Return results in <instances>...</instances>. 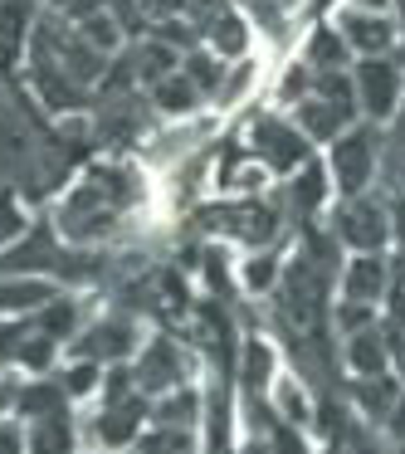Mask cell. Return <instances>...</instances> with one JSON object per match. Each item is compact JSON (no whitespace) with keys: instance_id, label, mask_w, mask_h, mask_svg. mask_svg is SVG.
Masks as SVG:
<instances>
[{"instance_id":"cell-1","label":"cell","mask_w":405,"mask_h":454,"mask_svg":"<svg viewBox=\"0 0 405 454\" xmlns=\"http://www.w3.org/2000/svg\"><path fill=\"white\" fill-rule=\"evenodd\" d=\"M327 176H332L337 196H366L381 167V128L356 118L352 128H342L327 142Z\"/></svg>"},{"instance_id":"cell-2","label":"cell","mask_w":405,"mask_h":454,"mask_svg":"<svg viewBox=\"0 0 405 454\" xmlns=\"http://www.w3.org/2000/svg\"><path fill=\"white\" fill-rule=\"evenodd\" d=\"M327 25L342 35L356 59H376V54L401 50V25H395V15L386 11L381 0H337Z\"/></svg>"},{"instance_id":"cell-3","label":"cell","mask_w":405,"mask_h":454,"mask_svg":"<svg viewBox=\"0 0 405 454\" xmlns=\"http://www.w3.org/2000/svg\"><path fill=\"white\" fill-rule=\"evenodd\" d=\"M332 239L347 254H386L391 249V210L376 196H337L332 210Z\"/></svg>"},{"instance_id":"cell-4","label":"cell","mask_w":405,"mask_h":454,"mask_svg":"<svg viewBox=\"0 0 405 454\" xmlns=\"http://www.w3.org/2000/svg\"><path fill=\"white\" fill-rule=\"evenodd\" d=\"M352 89H356V118L371 128H391L395 113L405 103V69L395 54H376V59L352 64Z\"/></svg>"},{"instance_id":"cell-5","label":"cell","mask_w":405,"mask_h":454,"mask_svg":"<svg viewBox=\"0 0 405 454\" xmlns=\"http://www.w3.org/2000/svg\"><path fill=\"white\" fill-rule=\"evenodd\" d=\"M249 157H259L274 176H288L308 157H317V147L293 128V118H284V113H259L249 122Z\"/></svg>"},{"instance_id":"cell-6","label":"cell","mask_w":405,"mask_h":454,"mask_svg":"<svg viewBox=\"0 0 405 454\" xmlns=\"http://www.w3.org/2000/svg\"><path fill=\"white\" fill-rule=\"evenodd\" d=\"M118 210H122V196L108 186V171H98V176H89L69 196V206L59 210V220H64V230H69V239H98L103 230L118 220Z\"/></svg>"},{"instance_id":"cell-7","label":"cell","mask_w":405,"mask_h":454,"mask_svg":"<svg viewBox=\"0 0 405 454\" xmlns=\"http://www.w3.org/2000/svg\"><path fill=\"white\" fill-rule=\"evenodd\" d=\"M337 278H342V298L381 308L391 298V254H347Z\"/></svg>"},{"instance_id":"cell-8","label":"cell","mask_w":405,"mask_h":454,"mask_svg":"<svg viewBox=\"0 0 405 454\" xmlns=\"http://www.w3.org/2000/svg\"><path fill=\"white\" fill-rule=\"evenodd\" d=\"M288 118H293V128L303 132L313 147H327V142L337 137L342 128H352L356 122V113L352 108H342V103H332V98H323V93H308V98H298L293 108H288Z\"/></svg>"},{"instance_id":"cell-9","label":"cell","mask_w":405,"mask_h":454,"mask_svg":"<svg viewBox=\"0 0 405 454\" xmlns=\"http://www.w3.org/2000/svg\"><path fill=\"white\" fill-rule=\"evenodd\" d=\"M288 206L298 210V215H327L337 200V186L332 176H327V161L323 157H308L298 171H288Z\"/></svg>"},{"instance_id":"cell-10","label":"cell","mask_w":405,"mask_h":454,"mask_svg":"<svg viewBox=\"0 0 405 454\" xmlns=\"http://www.w3.org/2000/svg\"><path fill=\"white\" fill-rule=\"evenodd\" d=\"M342 342H347V372H352V376L395 372V347H391V333H386V323L362 327V333L342 337Z\"/></svg>"},{"instance_id":"cell-11","label":"cell","mask_w":405,"mask_h":454,"mask_svg":"<svg viewBox=\"0 0 405 454\" xmlns=\"http://www.w3.org/2000/svg\"><path fill=\"white\" fill-rule=\"evenodd\" d=\"M54 298H59V288L40 274L0 278V317H35L40 308H50Z\"/></svg>"},{"instance_id":"cell-12","label":"cell","mask_w":405,"mask_h":454,"mask_svg":"<svg viewBox=\"0 0 405 454\" xmlns=\"http://www.w3.org/2000/svg\"><path fill=\"white\" fill-rule=\"evenodd\" d=\"M132 386L142 395H161L171 386H181V366H176V347H167V337H152V347L137 356L132 366Z\"/></svg>"},{"instance_id":"cell-13","label":"cell","mask_w":405,"mask_h":454,"mask_svg":"<svg viewBox=\"0 0 405 454\" xmlns=\"http://www.w3.org/2000/svg\"><path fill=\"white\" fill-rule=\"evenodd\" d=\"M200 40H206V50H215L225 64L245 59V54H249V25H245V11H239V5H220V11L206 20Z\"/></svg>"},{"instance_id":"cell-14","label":"cell","mask_w":405,"mask_h":454,"mask_svg":"<svg viewBox=\"0 0 405 454\" xmlns=\"http://www.w3.org/2000/svg\"><path fill=\"white\" fill-rule=\"evenodd\" d=\"M298 59H303L313 74H337V69H352L356 54L347 50V40H342V35H337L327 20H323V25H313V30H308L303 54H298Z\"/></svg>"},{"instance_id":"cell-15","label":"cell","mask_w":405,"mask_h":454,"mask_svg":"<svg viewBox=\"0 0 405 454\" xmlns=\"http://www.w3.org/2000/svg\"><path fill=\"white\" fill-rule=\"evenodd\" d=\"M152 103H157L161 118H186V113H196L200 103H206V93L191 83L186 69H171V74H161V79L152 83Z\"/></svg>"},{"instance_id":"cell-16","label":"cell","mask_w":405,"mask_h":454,"mask_svg":"<svg viewBox=\"0 0 405 454\" xmlns=\"http://www.w3.org/2000/svg\"><path fill=\"white\" fill-rule=\"evenodd\" d=\"M284 249L278 245H264V249H249V259L239 264V288L245 294H278L284 284Z\"/></svg>"},{"instance_id":"cell-17","label":"cell","mask_w":405,"mask_h":454,"mask_svg":"<svg viewBox=\"0 0 405 454\" xmlns=\"http://www.w3.org/2000/svg\"><path fill=\"white\" fill-rule=\"evenodd\" d=\"M74 35H79L93 54H103V59H113V54L132 40V35L122 30V20L113 15V5H108V11H98V15H89V20H79V25H74Z\"/></svg>"},{"instance_id":"cell-18","label":"cell","mask_w":405,"mask_h":454,"mask_svg":"<svg viewBox=\"0 0 405 454\" xmlns=\"http://www.w3.org/2000/svg\"><path fill=\"white\" fill-rule=\"evenodd\" d=\"M401 391H405V381L395 372L356 376V405H362V415H371V420H381V425H386V415H391V405Z\"/></svg>"},{"instance_id":"cell-19","label":"cell","mask_w":405,"mask_h":454,"mask_svg":"<svg viewBox=\"0 0 405 454\" xmlns=\"http://www.w3.org/2000/svg\"><path fill=\"white\" fill-rule=\"evenodd\" d=\"M35 30V5L30 0H0V59H15Z\"/></svg>"},{"instance_id":"cell-20","label":"cell","mask_w":405,"mask_h":454,"mask_svg":"<svg viewBox=\"0 0 405 454\" xmlns=\"http://www.w3.org/2000/svg\"><path fill=\"white\" fill-rule=\"evenodd\" d=\"M137 434H142V411H132V395L128 401H108L103 405V415H98V440L103 444H137Z\"/></svg>"},{"instance_id":"cell-21","label":"cell","mask_w":405,"mask_h":454,"mask_svg":"<svg viewBox=\"0 0 405 454\" xmlns=\"http://www.w3.org/2000/svg\"><path fill=\"white\" fill-rule=\"evenodd\" d=\"M327 323H332L342 337H352V333H362V327H376V323H381V308H376V303H352V298H342V303L327 313Z\"/></svg>"},{"instance_id":"cell-22","label":"cell","mask_w":405,"mask_h":454,"mask_svg":"<svg viewBox=\"0 0 405 454\" xmlns=\"http://www.w3.org/2000/svg\"><path fill=\"white\" fill-rule=\"evenodd\" d=\"M274 401H278V411L288 415V425H298V430H303V425H308V415H313V411H308L303 386H298L293 376H278V381H274Z\"/></svg>"},{"instance_id":"cell-23","label":"cell","mask_w":405,"mask_h":454,"mask_svg":"<svg viewBox=\"0 0 405 454\" xmlns=\"http://www.w3.org/2000/svg\"><path fill=\"white\" fill-rule=\"evenodd\" d=\"M245 376H254V386H274L278 381V356L269 342H249L245 347Z\"/></svg>"},{"instance_id":"cell-24","label":"cell","mask_w":405,"mask_h":454,"mask_svg":"<svg viewBox=\"0 0 405 454\" xmlns=\"http://www.w3.org/2000/svg\"><path fill=\"white\" fill-rule=\"evenodd\" d=\"M25 210H20V200L11 196V191H0V249H11L15 239H25Z\"/></svg>"},{"instance_id":"cell-25","label":"cell","mask_w":405,"mask_h":454,"mask_svg":"<svg viewBox=\"0 0 405 454\" xmlns=\"http://www.w3.org/2000/svg\"><path fill=\"white\" fill-rule=\"evenodd\" d=\"M386 210H391V245L405 249V196H391Z\"/></svg>"},{"instance_id":"cell-26","label":"cell","mask_w":405,"mask_h":454,"mask_svg":"<svg viewBox=\"0 0 405 454\" xmlns=\"http://www.w3.org/2000/svg\"><path fill=\"white\" fill-rule=\"evenodd\" d=\"M0 454H25V430L20 425H0Z\"/></svg>"},{"instance_id":"cell-27","label":"cell","mask_w":405,"mask_h":454,"mask_svg":"<svg viewBox=\"0 0 405 454\" xmlns=\"http://www.w3.org/2000/svg\"><path fill=\"white\" fill-rule=\"evenodd\" d=\"M386 430L395 434V440H405V391L395 395V405H391V415H386Z\"/></svg>"},{"instance_id":"cell-28","label":"cell","mask_w":405,"mask_h":454,"mask_svg":"<svg viewBox=\"0 0 405 454\" xmlns=\"http://www.w3.org/2000/svg\"><path fill=\"white\" fill-rule=\"evenodd\" d=\"M391 288H395V294H405V249H395V254H391Z\"/></svg>"},{"instance_id":"cell-29","label":"cell","mask_w":405,"mask_h":454,"mask_svg":"<svg viewBox=\"0 0 405 454\" xmlns=\"http://www.w3.org/2000/svg\"><path fill=\"white\" fill-rule=\"evenodd\" d=\"M395 376L405 381V347H395Z\"/></svg>"},{"instance_id":"cell-30","label":"cell","mask_w":405,"mask_h":454,"mask_svg":"<svg viewBox=\"0 0 405 454\" xmlns=\"http://www.w3.org/2000/svg\"><path fill=\"white\" fill-rule=\"evenodd\" d=\"M44 5H54V11H69V0H44Z\"/></svg>"}]
</instances>
